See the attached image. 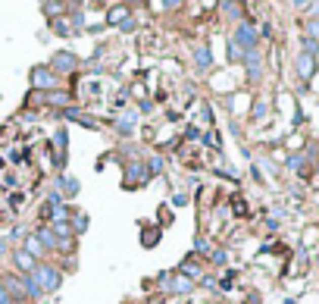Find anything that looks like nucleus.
<instances>
[{
    "label": "nucleus",
    "instance_id": "nucleus-1",
    "mask_svg": "<svg viewBox=\"0 0 319 304\" xmlns=\"http://www.w3.org/2000/svg\"><path fill=\"white\" fill-rule=\"evenodd\" d=\"M31 276L41 285V292H60V285H63V270L53 266V263H38Z\"/></svg>",
    "mask_w": 319,
    "mask_h": 304
},
{
    "label": "nucleus",
    "instance_id": "nucleus-2",
    "mask_svg": "<svg viewBox=\"0 0 319 304\" xmlns=\"http://www.w3.org/2000/svg\"><path fill=\"white\" fill-rule=\"evenodd\" d=\"M150 179H154V173L147 170V163H144V160H128V163L122 166V185H125V188L147 185Z\"/></svg>",
    "mask_w": 319,
    "mask_h": 304
},
{
    "label": "nucleus",
    "instance_id": "nucleus-3",
    "mask_svg": "<svg viewBox=\"0 0 319 304\" xmlns=\"http://www.w3.org/2000/svg\"><path fill=\"white\" fill-rule=\"evenodd\" d=\"M232 44L241 50V53H251V50H257V44H260V35H257V28L251 25V22H238L235 25V38H232Z\"/></svg>",
    "mask_w": 319,
    "mask_h": 304
},
{
    "label": "nucleus",
    "instance_id": "nucleus-4",
    "mask_svg": "<svg viewBox=\"0 0 319 304\" xmlns=\"http://www.w3.org/2000/svg\"><path fill=\"white\" fill-rule=\"evenodd\" d=\"M60 85V79H56L53 73H50V66H31V88L34 91H53V88Z\"/></svg>",
    "mask_w": 319,
    "mask_h": 304
},
{
    "label": "nucleus",
    "instance_id": "nucleus-5",
    "mask_svg": "<svg viewBox=\"0 0 319 304\" xmlns=\"http://www.w3.org/2000/svg\"><path fill=\"white\" fill-rule=\"evenodd\" d=\"M75 66H79V57H75L72 50H56L50 57V73L53 76H66V73H72Z\"/></svg>",
    "mask_w": 319,
    "mask_h": 304
},
{
    "label": "nucleus",
    "instance_id": "nucleus-6",
    "mask_svg": "<svg viewBox=\"0 0 319 304\" xmlns=\"http://www.w3.org/2000/svg\"><path fill=\"white\" fill-rule=\"evenodd\" d=\"M53 188L63 194V201H72V198H79V191H82V182H79L75 176H56Z\"/></svg>",
    "mask_w": 319,
    "mask_h": 304
},
{
    "label": "nucleus",
    "instance_id": "nucleus-7",
    "mask_svg": "<svg viewBox=\"0 0 319 304\" xmlns=\"http://www.w3.org/2000/svg\"><path fill=\"white\" fill-rule=\"evenodd\" d=\"M44 100H47V107H56V110H69L72 107V100H75V94L72 91H66V88H53V91H47L44 94Z\"/></svg>",
    "mask_w": 319,
    "mask_h": 304
},
{
    "label": "nucleus",
    "instance_id": "nucleus-8",
    "mask_svg": "<svg viewBox=\"0 0 319 304\" xmlns=\"http://www.w3.org/2000/svg\"><path fill=\"white\" fill-rule=\"evenodd\" d=\"M60 116L69 119V122H79V126H85V129H100V122H97V119H91L85 110H79V107H69V110H63Z\"/></svg>",
    "mask_w": 319,
    "mask_h": 304
},
{
    "label": "nucleus",
    "instance_id": "nucleus-9",
    "mask_svg": "<svg viewBox=\"0 0 319 304\" xmlns=\"http://www.w3.org/2000/svg\"><path fill=\"white\" fill-rule=\"evenodd\" d=\"M13 263H16V270H19V276H28V273H34V266L41 263V260H34L31 254H25L22 248H16L13 251Z\"/></svg>",
    "mask_w": 319,
    "mask_h": 304
},
{
    "label": "nucleus",
    "instance_id": "nucleus-10",
    "mask_svg": "<svg viewBox=\"0 0 319 304\" xmlns=\"http://www.w3.org/2000/svg\"><path fill=\"white\" fill-rule=\"evenodd\" d=\"M244 66H247V76H251V82H260V76H263V57L257 50H251V53H244Z\"/></svg>",
    "mask_w": 319,
    "mask_h": 304
},
{
    "label": "nucleus",
    "instance_id": "nucleus-11",
    "mask_svg": "<svg viewBox=\"0 0 319 304\" xmlns=\"http://www.w3.org/2000/svg\"><path fill=\"white\" fill-rule=\"evenodd\" d=\"M194 63L200 73H210L213 66V53H210V44H194Z\"/></svg>",
    "mask_w": 319,
    "mask_h": 304
},
{
    "label": "nucleus",
    "instance_id": "nucleus-12",
    "mask_svg": "<svg viewBox=\"0 0 319 304\" xmlns=\"http://www.w3.org/2000/svg\"><path fill=\"white\" fill-rule=\"evenodd\" d=\"M128 19H131L128 7H110V13H107V25H113V28H122Z\"/></svg>",
    "mask_w": 319,
    "mask_h": 304
},
{
    "label": "nucleus",
    "instance_id": "nucleus-13",
    "mask_svg": "<svg viewBox=\"0 0 319 304\" xmlns=\"http://www.w3.org/2000/svg\"><path fill=\"white\" fill-rule=\"evenodd\" d=\"M313 73H316V57H307V53H297V76L300 79H313Z\"/></svg>",
    "mask_w": 319,
    "mask_h": 304
},
{
    "label": "nucleus",
    "instance_id": "nucleus-14",
    "mask_svg": "<svg viewBox=\"0 0 319 304\" xmlns=\"http://www.w3.org/2000/svg\"><path fill=\"white\" fill-rule=\"evenodd\" d=\"M135 122H138V116L135 113H125V116H116V119H113V129H116L119 135H131V132H135Z\"/></svg>",
    "mask_w": 319,
    "mask_h": 304
},
{
    "label": "nucleus",
    "instance_id": "nucleus-15",
    "mask_svg": "<svg viewBox=\"0 0 319 304\" xmlns=\"http://www.w3.org/2000/svg\"><path fill=\"white\" fill-rule=\"evenodd\" d=\"M169 292H172V295H191V292H194V282H191V279H185L182 273H172Z\"/></svg>",
    "mask_w": 319,
    "mask_h": 304
},
{
    "label": "nucleus",
    "instance_id": "nucleus-16",
    "mask_svg": "<svg viewBox=\"0 0 319 304\" xmlns=\"http://www.w3.org/2000/svg\"><path fill=\"white\" fill-rule=\"evenodd\" d=\"M69 226H72V235H82V232H88V226H91L88 213H85V210H75L72 217H69Z\"/></svg>",
    "mask_w": 319,
    "mask_h": 304
},
{
    "label": "nucleus",
    "instance_id": "nucleus-17",
    "mask_svg": "<svg viewBox=\"0 0 319 304\" xmlns=\"http://www.w3.org/2000/svg\"><path fill=\"white\" fill-rule=\"evenodd\" d=\"M179 273H182L185 279H191V282H194V279H197V282L203 279V270H200V263H194L191 257H188V260H182V266H179Z\"/></svg>",
    "mask_w": 319,
    "mask_h": 304
},
{
    "label": "nucleus",
    "instance_id": "nucleus-18",
    "mask_svg": "<svg viewBox=\"0 0 319 304\" xmlns=\"http://www.w3.org/2000/svg\"><path fill=\"white\" fill-rule=\"evenodd\" d=\"M19 279H22V289H25V298H28V301H38V298L44 295V292H41V285L34 282L31 273H28V276H19Z\"/></svg>",
    "mask_w": 319,
    "mask_h": 304
},
{
    "label": "nucleus",
    "instance_id": "nucleus-19",
    "mask_svg": "<svg viewBox=\"0 0 319 304\" xmlns=\"http://www.w3.org/2000/svg\"><path fill=\"white\" fill-rule=\"evenodd\" d=\"M22 251H25V254H31V257L38 260V257H41V254H44V245H41V242H38L34 235H28V239H25V245H22Z\"/></svg>",
    "mask_w": 319,
    "mask_h": 304
},
{
    "label": "nucleus",
    "instance_id": "nucleus-20",
    "mask_svg": "<svg viewBox=\"0 0 319 304\" xmlns=\"http://www.w3.org/2000/svg\"><path fill=\"white\" fill-rule=\"evenodd\" d=\"M160 232H163L160 226L144 229V232H141V245H144V248H154V245H157V239H160Z\"/></svg>",
    "mask_w": 319,
    "mask_h": 304
},
{
    "label": "nucleus",
    "instance_id": "nucleus-21",
    "mask_svg": "<svg viewBox=\"0 0 319 304\" xmlns=\"http://www.w3.org/2000/svg\"><path fill=\"white\" fill-rule=\"evenodd\" d=\"M144 163H147V170H150V173H154V176H157V173H163V170H166V160H163V157H160V154H150V157H147V160H144Z\"/></svg>",
    "mask_w": 319,
    "mask_h": 304
},
{
    "label": "nucleus",
    "instance_id": "nucleus-22",
    "mask_svg": "<svg viewBox=\"0 0 319 304\" xmlns=\"http://www.w3.org/2000/svg\"><path fill=\"white\" fill-rule=\"evenodd\" d=\"M41 13H47L50 19H56V13H69V4H41Z\"/></svg>",
    "mask_w": 319,
    "mask_h": 304
},
{
    "label": "nucleus",
    "instance_id": "nucleus-23",
    "mask_svg": "<svg viewBox=\"0 0 319 304\" xmlns=\"http://www.w3.org/2000/svg\"><path fill=\"white\" fill-rule=\"evenodd\" d=\"M307 38L319 41V16H310V22H307Z\"/></svg>",
    "mask_w": 319,
    "mask_h": 304
},
{
    "label": "nucleus",
    "instance_id": "nucleus-24",
    "mask_svg": "<svg viewBox=\"0 0 319 304\" xmlns=\"http://www.w3.org/2000/svg\"><path fill=\"white\" fill-rule=\"evenodd\" d=\"M266 113H269L266 100H257V107H254V122H263V119H266Z\"/></svg>",
    "mask_w": 319,
    "mask_h": 304
},
{
    "label": "nucleus",
    "instance_id": "nucleus-25",
    "mask_svg": "<svg viewBox=\"0 0 319 304\" xmlns=\"http://www.w3.org/2000/svg\"><path fill=\"white\" fill-rule=\"evenodd\" d=\"M157 282H160V292H169V282H172V270H163V273L157 276Z\"/></svg>",
    "mask_w": 319,
    "mask_h": 304
},
{
    "label": "nucleus",
    "instance_id": "nucleus-26",
    "mask_svg": "<svg viewBox=\"0 0 319 304\" xmlns=\"http://www.w3.org/2000/svg\"><path fill=\"white\" fill-rule=\"evenodd\" d=\"M69 22H72V28H75V31H79V28H85V16H82V10H72Z\"/></svg>",
    "mask_w": 319,
    "mask_h": 304
},
{
    "label": "nucleus",
    "instance_id": "nucleus-27",
    "mask_svg": "<svg viewBox=\"0 0 319 304\" xmlns=\"http://www.w3.org/2000/svg\"><path fill=\"white\" fill-rule=\"evenodd\" d=\"M304 53H307V57H316V53H319V41L304 38Z\"/></svg>",
    "mask_w": 319,
    "mask_h": 304
},
{
    "label": "nucleus",
    "instance_id": "nucleus-28",
    "mask_svg": "<svg viewBox=\"0 0 319 304\" xmlns=\"http://www.w3.org/2000/svg\"><path fill=\"white\" fill-rule=\"evenodd\" d=\"M210 257H213V263L225 266V260H229V251H222V248H216V251H210Z\"/></svg>",
    "mask_w": 319,
    "mask_h": 304
},
{
    "label": "nucleus",
    "instance_id": "nucleus-29",
    "mask_svg": "<svg viewBox=\"0 0 319 304\" xmlns=\"http://www.w3.org/2000/svg\"><path fill=\"white\" fill-rule=\"evenodd\" d=\"M50 25H53V31H56V35H69V31H72V28H69V25H66V22L60 19V16H56V19H53Z\"/></svg>",
    "mask_w": 319,
    "mask_h": 304
},
{
    "label": "nucleus",
    "instance_id": "nucleus-30",
    "mask_svg": "<svg viewBox=\"0 0 319 304\" xmlns=\"http://www.w3.org/2000/svg\"><path fill=\"white\" fill-rule=\"evenodd\" d=\"M219 10H222V13H232V19H241V7H238V4H222Z\"/></svg>",
    "mask_w": 319,
    "mask_h": 304
},
{
    "label": "nucleus",
    "instance_id": "nucleus-31",
    "mask_svg": "<svg viewBox=\"0 0 319 304\" xmlns=\"http://www.w3.org/2000/svg\"><path fill=\"white\" fill-rule=\"evenodd\" d=\"M288 166H291V170H300V166H304V154H294V157H288Z\"/></svg>",
    "mask_w": 319,
    "mask_h": 304
},
{
    "label": "nucleus",
    "instance_id": "nucleus-32",
    "mask_svg": "<svg viewBox=\"0 0 319 304\" xmlns=\"http://www.w3.org/2000/svg\"><path fill=\"white\" fill-rule=\"evenodd\" d=\"M194 251H203V254H206V251H210V242H206V239H197V242H194Z\"/></svg>",
    "mask_w": 319,
    "mask_h": 304
},
{
    "label": "nucleus",
    "instance_id": "nucleus-33",
    "mask_svg": "<svg viewBox=\"0 0 319 304\" xmlns=\"http://www.w3.org/2000/svg\"><path fill=\"white\" fill-rule=\"evenodd\" d=\"M0 304H13L10 295H7V289H4V282H0Z\"/></svg>",
    "mask_w": 319,
    "mask_h": 304
},
{
    "label": "nucleus",
    "instance_id": "nucleus-34",
    "mask_svg": "<svg viewBox=\"0 0 319 304\" xmlns=\"http://www.w3.org/2000/svg\"><path fill=\"white\" fill-rule=\"evenodd\" d=\"M172 204H175V207H182V204H188V194H175V198H172Z\"/></svg>",
    "mask_w": 319,
    "mask_h": 304
},
{
    "label": "nucleus",
    "instance_id": "nucleus-35",
    "mask_svg": "<svg viewBox=\"0 0 319 304\" xmlns=\"http://www.w3.org/2000/svg\"><path fill=\"white\" fill-rule=\"evenodd\" d=\"M150 304H157V301H150Z\"/></svg>",
    "mask_w": 319,
    "mask_h": 304
}]
</instances>
